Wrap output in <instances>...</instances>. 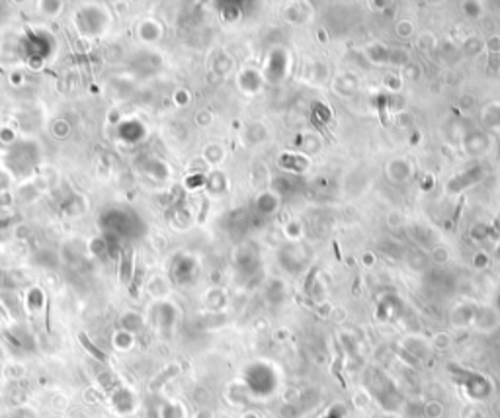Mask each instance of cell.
Instances as JSON below:
<instances>
[]
</instances>
